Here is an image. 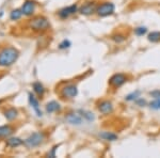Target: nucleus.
I'll list each match as a JSON object with an SVG mask.
<instances>
[{"mask_svg":"<svg viewBox=\"0 0 160 158\" xmlns=\"http://www.w3.org/2000/svg\"><path fill=\"white\" fill-rule=\"evenodd\" d=\"M17 115H18V111H17V109H15V108H9V109L4 111V118L8 121L15 120L17 118Z\"/></svg>","mask_w":160,"mask_h":158,"instance_id":"nucleus-20","label":"nucleus"},{"mask_svg":"<svg viewBox=\"0 0 160 158\" xmlns=\"http://www.w3.org/2000/svg\"><path fill=\"white\" fill-rule=\"evenodd\" d=\"M38 3L34 0H25V2L22 6V12L24 16H32L34 14L35 10H37Z\"/></svg>","mask_w":160,"mask_h":158,"instance_id":"nucleus-11","label":"nucleus"},{"mask_svg":"<svg viewBox=\"0 0 160 158\" xmlns=\"http://www.w3.org/2000/svg\"><path fill=\"white\" fill-rule=\"evenodd\" d=\"M6 144H7V146L14 149V147H17V146L22 145V144H24V141L20 138H17V137H9L6 141Z\"/></svg>","mask_w":160,"mask_h":158,"instance_id":"nucleus-15","label":"nucleus"},{"mask_svg":"<svg viewBox=\"0 0 160 158\" xmlns=\"http://www.w3.org/2000/svg\"><path fill=\"white\" fill-rule=\"evenodd\" d=\"M110 38H111V41L114 42L115 44H122L127 40V35L124 34L122 32H115L111 35Z\"/></svg>","mask_w":160,"mask_h":158,"instance_id":"nucleus-17","label":"nucleus"},{"mask_svg":"<svg viewBox=\"0 0 160 158\" xmlns=\"http://www.w3.org/2000/svg\"><path fill=\"white\" fill-rule=\"evenodd\" d=\"M14 133V128L11 125L0 126V138H9Z\"/></svg>","mask_w":160,"mask_h":158,"instance_id":"nucleus-16","label":"nucleus"},{"mask_svg":"<svg viewBox=\"0 0 160 158\" xmlns=\"http://www.w3.org/2000/svg\"><path fill=\"white\" fill-rule=\"evenodd\" d=\"M142 92L141 90H135V91L128 93L127 95H125V102H128V103H135V100L137 99V98H139L141 96Z\"/></svg>","mask_w":160,"mask_h":158,"instance_id":"nucleus-19","label":"nucleus"},{"mask_svg":"<svg viewBox=\"0 0 160 158\" xmlns=\"http://www.w3.org/2000/svg\"><path fill=\"white\" fill-rule=\"evenodd\" d=\"M32 88H33V91L37 93V95L38 97H43L44 96V94H45V88H44L42 82H40V81L33 82Z\"/></svg>","mask_w":160,"mask_h":158,"instance_id":"nucleus-18","label":"nucleus"},{"mask_svg":"<svg viewBox=\"0 0 160 158\" xmlns=\"http://www.w3.org/2000/svg\"><path fill=\"white\" fill-rule=\"evenodd\" d=\"M135 104L138 107H146V106H148V102L145 99V98H143V97H139V98H137V99L135 100Z\"/></svg>","mask_w":160,"mask_h":158,"instance_id":"nucleus-26","label":"nucleus"},{"mask_svg":"<svg viewBox=\"0 0 160 158\" xmlns=\"http://www.w3.org/2000/svg\"><path fill=\"white\" fill-rule=\"evenodd\" d=\"M22 9H15V10H12L11 13H10V19L11 20H18L19 18H22Z\"/></svg>","mask_w":160,"mask_h":158,"instance_id":"nucleus-23","label":"nucleus"},{"mask_svg":"<svg viewBox=\"0 0 160 158\" xmlns=\"http://www.w3.org/2000/svg\"><path fill=\"white\" fill-rule=\"evenodd\" d=\"M148 41L151 43H160V31H152L148 33Z\"/></svg>","mask_w":160,"mask_h":158,"instance_id":"nucleus-21","label":"nucleus"},{"mask_svg":"<svg viewBox=\"0 0 160 158\" xmlns=\"http://www.w3.org/2000/svg\"><path fill=\"white\" fill-rule=\"evenodd\" d=\"M58 147H59V145H55V146H53L52 149H51V151L47 154V156L48 157H52V158L56 157V152H57V149H58Z\"/></svg>","mask_w":160,"mask_h":158,"instance_id":"nucleus-28","label":"nucleus"},{"mask_svg":"<svg viewBox=\"0 0 160 158\" xmlns=\"http://www.w3.org/2000/svg\"><path fill=\"white\" fill-rule=\"evenodd\" d=\"M78 9H79L78 4L74 3V4H71V6L62 8L61 10H59L57 14H58V16L60 17L61 19H68L71 16L76 14V13L78 12Z\"/></svg>","mask_w":160,"mask_h":158,"instance_id":"nucleus-10","label":"nucleus"},{"mask_svg":"<svg viewBox=\"0 0 160 158\" xmlns=\"http://www.w3.org/2000/svg\"><path fill=\"white\" fill-rule=\"evenodd\" d=\"M128 81V76L124 73H115L110 77L108 80V84L113 89H120L126 82Z\"/></svg>","mask_w":160,"mask_h":158,"instance_id":"nucleus-7","label":"nucleus"},{"mask_svg":"<svg viewBox=\"0 0 160 158\" xmlns=\"http://www.w3.org/2000/svg\"><path fill=\"white\" fill-rule=\"evenodd\" d=\"M133 33H135V35H137V37L141 38V37H144V35L148 34V27H145V26H138V27H136L135 29H133Z\"/></svg>","mask_w":160,"mask_h":158,"instance_id":"nucleus-22","label":"nucleus"},{"mask_svg":"<svg viewBox=\"0 0 160 158\" xmlns=\"http://www.w3.org/2000/svg\"><path fill=\"white\" fill-rule=\"evenodd\" d=\"M97 3L96 1L92 0V1H87L82 4L78 9V13L83 16H91L93 14H96Z\"/></svg>","mask_w":160,"mask_h":158,"instance_id":"nucleus-9","label":"nucleus"},{"mask_svg":"<svg viewBox=\"0 0 160 158\" xmlns=\"http://www.w3.org/2000/svg\"><path fill=\"white\" fill-rule=\"evenodd\" d=\"M59 94L63 99H74L78 95V87L74 82H66L60 88Z\"/></svg>","mask_w":160,"mask_h":158,"instance_id":"nucleus-4","label":"nucleus"},{"mask_svg":"<svg viewBox=\"0 0 160 158\" xmlns=\"http://www.w3.org/2000/svg\"><path fill=\"white\" fill-rule=\"evenodd\" d=\"M19 58V51L13 46H6L0 49V66L8 67L15 63Z\"/></svg>","mask_w":160,"mask_h":158,"instance_id":"nucleus-2","label":"nucleus"},{"mask_svg":"<svg viewBox=\"0 0 160 158\" xmlns=\"http://www.w3.org/2000/svg\"><path fill=\"white\" fill-rule=\"evenodd\" d=\"M115 13V4L111 1H104L97 4L96 14L99 17H108Z\"/></svg>","mask_w":160,"mask_h":158,"instance_id":"nucleus-6","label":"nucleus"},{"mask_svg":"<svg viewBox=\"0 0 160 158\" xmlns=\"http://www.w3.org/2000/svg\"><path fill=\"white\" fill-rule=\"evenodd\" d=\"M62 107L60 105V103H58L57 100H50V102H48L46 104L45 106V110L47 113H55V112H59V111H61Z\"/></svg>","mask_w":160,"mask_h":158,"instance_id":"nucleus-14","label":"nucleus"},{"mask_svg":"<svg viewBox=\"0 0 160 158\" xmlns=\"http://www.w3.org/2000/svg\"><path fill=\"white\" fill-rule=\"evenodd\" d=\"M28 99H29V104H30L31 108L34 110L35 115H37L38 118H42L43 112H42V110H41L40 102H38V99L35 97V95H33L32 93H29V94H28Z\"/></svg>","mask_w":160,"mask_h":158,"instance_id":"nucleus-12","label":"nucleus"},{"mask_svg":"<svg viewBox=\"0 0 160 158\" xmlns=\"http://www.w3.org/2000/svg\"><path fill=\"white\" fill-rule=\"evenodd\" d=\"M98 138L108 142H114L118 140V135L109 130H102L98 133Z\"/></svg>","mask_w":160,"mask_h":158,"instance_id":"nucleus-13","label":"nucleus"},{"mask_svg":"<svg viewBox=\"0 0 160 158\" xmlns=\"http://www.w3.org/2000/svg\"><path fill=\"white\" fill-rule=\"evenodd\" d=\"M95 115L89 110H75L71 111L64 116V120L68 124L73 126H81L84 123H93L95 121Z\"/></svg>","mask_w":160,"mask_h":158,"instance_id":"nucleus-1","label":"nucleus"},{"mask_svg":"<svg viewBox=\"0 0 160 158\" xmlns=\"http://www.w3.org/2000/svg\"><path fill=\"white\" fill-rule=\"evenodd\" d=\"M45 138L46 135L43 131H35V133H32L28 138L24 140V144L28 149H34V147L40 146L44 142Z\"/></svg>","mask_w":160,"mask_h":158,"instance_id":"nucleus-5","label":"nucleus"},{"mask_svg":"<svg viewBox=\"0 0 160 158\" xmlns=\"http://www.w3.org/2000/svg\"><path fill=\"white\" fill-rule=\"evenodd\" d=\"M28 26L31 30L37 31V32H43V31H47L50 28V22L47 17L43 16V15H38L29 20Z\"/></svg>","mask_w":160,"mask_h":158,"instance_id":"nucleus-3","label":"nucleus"},{"mask_svg":"<svg viewBox=\"0 0 160 158\" xmlns=\"http://www.w3.org/2000/svg\"><path fill=\"white\" fill-rule=\"evenodd\" d=\"M72 46V42L68 38H64L63 41H61L60 43H59L58 45V48L60 49V50H65V49H68L69 47Z\"/></svg>","mask_w":160,"mask_h":158,"instance_id":"nucleus-25","label":"nucleus"},{"mask_svg":"<svg viewBox=\"0 0 160 158\" xmlns=\"http://www.w3.org/2000/svg\"><path fill=\"white\" fill-rule=\"evenodd\" d=\"M149 95L153 98H160V89H155L153 91H151Z\"/></svg>","mask_w":160,"mask_h":158,"instance_id":"nucleus-27","label":"nucleus"},{"mask_svg":"<svg viewBox=\"0 0 160 158\" xmlns=\"http://www.w3.org/2000/svg\"><path fill=\"white\" fill-rule=\"evenodd\" d=\"M97 110H98L99 113H102V115H110L113 113L114 111V106H113V103L109 99H102L97 103L96 105Z\"/></svg>","mask_w":160,"mask_h":158,"instance_id":"nucleus-8","label":"nucleus"},{"mask_svg":"<svg viewBox=\"0 0 160 158\" xmlns=\"http://www.w3.org/2000/svg\"><path fill=\"white\" fill-rule=\"evenodd\" d=\"M148 107L153 110L160 111V98H153V100L148 103Z\"/></svg>","mask_w":160,"mask_h":158,"instance_id":"nucleus-24","label":"nucleus"}]
</instances>
